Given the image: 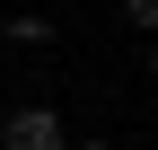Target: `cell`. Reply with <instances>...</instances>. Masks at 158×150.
Segmentation results:
<instances>
[{"mask_svg": "<svg viewBox=\"0 0 158 150\" xmlns=\"http://www.w3.org/2000/svg\"><path fill=\"white\" fill-rule=\"evenodd\" d=\"M0 150H70V133H62V115H53V106H9Z\"/></svg>", "mask_w": 158, "mask_h": 150, "instance_id": "6da1fadb", "label": "cell"}, {"mask_svg": "<svg viewBox=\"0 0 158 150\" xmlns=\"http://www.w3.org/2000/svg\"><path fill=\"white\" fill-rule=\"evenodd\" d=\"M0 35H9V44H35V53H44L62 27H53V18H0Z\"/></svg>", "mask_w": 158, "mask_h": 150, "instance_id": "7a4b0ae2", "label": "cell"}, {"mask_svg": "<svg viewBox=\"0 0 158 150\" xmlns=\"http://www.w3.org/2000/svg\"><path fill=\"white\" fill-rule=\"evenodd\" d=\"M149 80H158V35H149Z\"/></svg>", "mask_w": 158, "mask_h": 150, "instance_id": "277c9868", "label": "cell"}, {"mask_svg": "<svg viewBox=\"0 0 158 150\" xmlns=\"http://www.w3.org/2000/svg\"><path fill=\"white\" fill-rule=\"evenodd\" d=\"M123 18H132L141 35H158V0H123Z\"/></svg>", "mask_w": 158, "mask_h": 150, "instance_id": "3957f363", "label": "cell"}, {"mask_svg": "<svg viewBox=\"0 0 158 150\" xmlns=\"http://www.w3.org/2000/svg\"><path fill=\"white\" fill-rule=\"evenodd\" d=\"M70 150H114V141H70Z\"/></svg>", "mask_w": 158, "mask_h": 150, "instance_id": "5b68a950", "label": "cell"}]
</instances>
